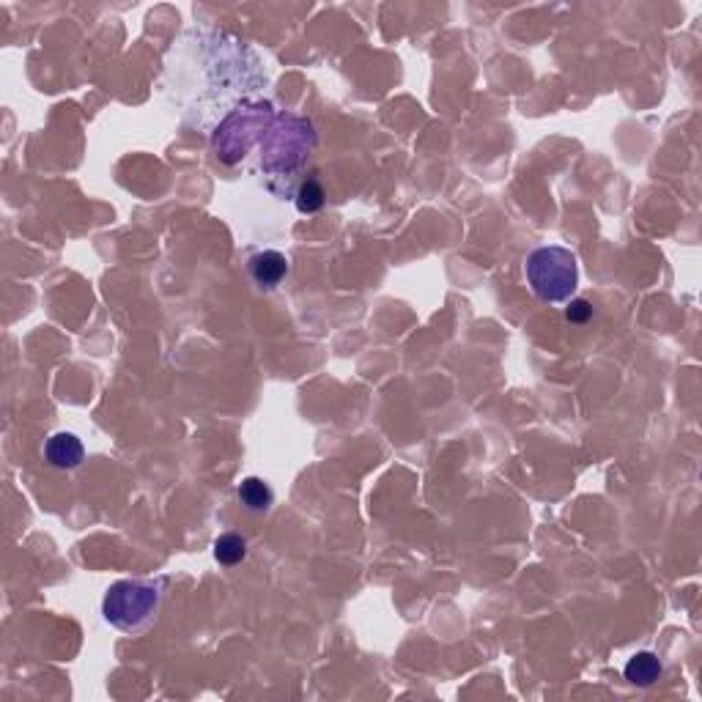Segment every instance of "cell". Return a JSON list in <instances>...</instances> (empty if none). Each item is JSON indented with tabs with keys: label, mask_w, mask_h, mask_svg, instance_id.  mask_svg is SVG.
I'll list each match as a JSON object with an SVG mask.
<instances>
[{
	"label": "cell",
	"mask_w": 702,
	"mask_h": 702,
	"mask_svg": "<svg viewBox=\"0 0 702 702\" xmlns=\"http://www.w3.org/2000/svg\"><path fill=\"white\" fill-rule=\"evenodd\" d=\"M162 582H143V579H121L107 587L102 598V615L113 628L124 634H140L151 626V620L160 612Z\"/></svg>",
	"instance_id": "6da1fadb"
},
{
	"label": "cell",
	"mask_w": 702,
	"mask_h": 702,
	"mask_svg": "<svg viewBox=\"0 0 702 702\" xmlns=\"http://www.w3.org/2000/svg\"><path fill=\"white\" fill-rule=\"evenodd\" d=\"M524 269H527V283L532 294L541 302L560 305V302L574 299L576 286H579V261L568 247H538L527 256Z\"/></svg>",
	"instance_id": "7a4b0ae2"
},
{
	"label": "cell",
	"mask_w": 702,
	"mask_h": 702,
	"mask_svg": "<svg viewBox=\"0 0 702 702\" xmlns=\"http://www.w3.org/2000/svg\"><path fill=\"white\" fill-rule=\"evenodd\" d=\"M313 146V127L305 118L283 116L280 127L272 129L269 143H266V160L264 165L269 171H291L299 162L305 160V154Z\"/></svg>",
	"instance_id": "3957f363"
},
{
	"label": "cell",
	"mask_w": 702,
	"mask_h": 702,
	"mask_svg": "<svg viewBox=\"0 0 702 702\" xmlns=\"http://www.w3.org/2000/svg\"><path fill=\"white\" fill-rule=\"evenodd\" d=\"M264 118H269V107H256V110H245V113H239V121H242L239 132L220 129V135H217V140H214V146H217V157H220L223 162H228V165L239 160V138H242V154H245V151L253 146V140H256Z\"/></svg>",
	"instance_id": "277c9868"
},
{
	"label": "cell",
	"mask_w": 702,
	"mask_h": 702,
	"mask_svg": "<svg viewBox=\"0 0 702 702\" xmlns=\"http://www.w3.org/2000/svg\"><path fill=\"white\" fill-rule=\"evenodd\" d=\"M288 258L277 250H261L247 261V275L258 291H275L288 277Z\"/></svg>",
	"instance_id": "5b68a950"
},
{
	"label": "cell",
	"mask_w": 702,
	"mask_h": 702,
	"mask_svg": "<svg viewBox=\"0 0 702 702\" xmlns=\"http://www.w3.org/2000/svg\"><path fill=\"white\" fill-rule=\"evenodd\" d=\"M44 458L50 461V467L66 469V472H69V469H77L83 464L86 447H83V442H80L75 434L58 431V434H53V437L44 442Z\"/></svg>",
	"instance_id": "8992f818"
},
{
	"label": "cell",
	"mask_w": 702,
	"mask_h": 702,
	"mask_svg": "<svg viewBox=\"0 0 702 702\" xmlns=\"http://www.w3.org/2000/svg\"><path fill=\"white\" fill-rule=\"evenodd\" d=\"M236 497H239L245 511L256 513V516L269 513L272 511V505H275V491H272V486H269L264 478H256V475H250V478H245L239 483Z\"/></svg>",
	"instance_id": "52a82bcc"
},
{
	"label": "cell",
	"mask_w": 702,
	"mask_h": 702,
	"mask_svg": "<svg viewBox=\"0 0 702 702\" xmlns=\"http://www.w3.org/2000/svg\"><path fill=\"white\" fill-rule=\"evenodd\" d=\"M623 672H626V681L631 683V686L648 689V686H653V683L659 681L664 667H661V659L656 653L642 650V653H634V656L628 659L626 670Z\"/></svg>",
	"instance_id": "ba28073f"
},
{
	"label": "cell",
	"mask_w": 702,
	"mask_h": 702,
	"mask_svg": "<svg viewBox=\"0 0 702 702\" xmlns=\"http://www.w3.org/2000/svg\"><path fill=\"white\" fill-rule=\"evenodd\" d=\"M247 557V541L239 532H223L217 541H214V560L225 568L239 565Z\"/></svg>",
	"instance_id": "9c48e42d"
},
{
	"label": "cell",
	"mask_w": 702,
	"mask_h": 702,
	"mask_svg": "<svg viewBox=\"0 0 702 702\" xmlns=\"http://www.w3.org/2000/svg\"><path fill=\"white\" fill-rule=\"evenodd\" d=\"M297 209L302 214H316L319 209H324V203H327V192H324V187H321L316 179H308L299 184L297 190Z\"/></svg>",
	"instance_id": "30bf717a"
},
{
	"label": "cell",
	"mask_w": 702,
	"mask_h": 702,
	"mask_svg": "<svg viewBox=\"0 0 702 702\" xmlns=\"http://www.w3.org/2000/svg\"><path fill=\"white\" fill-rule=\"evenodd\" d=\"M593 313H596V308L587 302V299H568V308H565V319L571 321V324H587V321L593 319Z\"/></svg>",
	"instance_id": "8fae6325"
}]
</instances>
